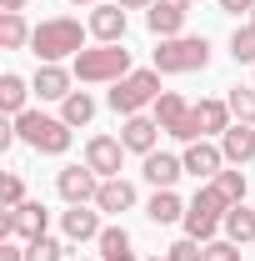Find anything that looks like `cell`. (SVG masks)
I'll return each instance as SVG.
<instances>
[{"label": "cell", "instance_id": "obj_1", "mask_svg": "<svg viewBox=\"0 0 255 261\" xmlns=\"http://www.w3.org/2000/svg\"><path fill=\"white\" fill-rule=\"evenodd\" d=\"M85 31H90V25H80V20H70V15L40 20L35 35H30V50L40 56V65H60L65 56H80V50H85Z\"/></svg>", "mask_w": 255, "mask_h": 261}, {"label": "cell", "instance_id": "obj_2", "mask_svg": "<svg viewBox=\"0 0 255 261\" xmlns=\"http://www.w3.org/2000/svg\"><path fill=\"white\" fill-rule=\"evenodd\" d=\"M210 65V40L205 35H170L155 45V70L160 75H190Z\"/></svg>", "mask_w": 255, "mask_h": 261}, {"label": "cell", "instance_id": "obj_3", "mask_svg": "<svg viewBox=\"0 0 255 261\" xmlns=\"http://www.w3.org/2000/svg\"><path fill=\"white\" fill-rule=\"evenodd\" d=\"M130 70H135V65H130L125 45H95V50H80V56H75V75H80L85 86H105V81L115 86V81H125Z\"/></svg>", "mask_w": 255, "mask_h": 261}, {"label": "cell", "instance_id": "obj_4", "mask_svg": "<svg viewBox=\"0 0 255 261\" xmlns=\"http://www.w3.org/2000/svg\"><path fill=\"white\" fill-rule=\"evenodd\" d=\"M15 136L35 146L40 156H65L70 151V126L55 121V116H40V111H20L15 116Z\"/></svg>", "mask_w": 255, "mask_h": 261}, {"label": "cell", "instance_id": "obj_5", "mask_svg": "<svg viewBox=\"0 0 255 261\" xmlns=\"http://www.w3.org/2000/svg\"><path fill=\"white\" fill-rule=\"evenodd\" d=\"M155 100H160V70H130L125 81L110 86V106H115L120 116H140V111L155 106Z\"/></svg>", "mask_w": 255, "mask_h": 261}, {"label": "cell", "instance_id": "obj_6", "mask_svg": "<svg viewBox=\"0 0 255 261\" xmlns=\"http://www.w3.org/2000/svg\"><path fill=\"white\" fill-rule=\"evenodd\" d=\"M225 211H230V201H225L215 186H200L195 201L185 206V236H195V241H215V226L225 221Z\"/></svg>", "mask_w": 255, "mask_h": 261}, {"label": "cell", "instance_id": "obj_7", "mask_svg": "<svg viewBox=\"0 0 255 261\" xmlns=\"http://www.w3.org/2000/svg\"><path fill=\"white\" fill-rule=\"evenodd\" d=\"M155 121L165 136H175V141H200V121H195V106H185V96H175V91H160L155 100Z\"/></svg>", "mask_w": 255, "mask_h": 261}, {"label": "cell", "instance_id": "obj_8", "mask_svg": "<svg viewBox=\"0 0 255 261\" xmlns=\"http://www.w3.org/2000/svg\"><path fill=\"white\" fill-rule=\"evenodd\" d=\"M45 221H50V211L40 206V201H25V206H15V211H5L0 216V236L5 241H40L45 236Z\"/></svg>", "mask_w": 255, "mask_h": 261}, {"label": "cell", "instance_id": "obj_9", "mask_svg": "<svg viewBox=\"0 0 255 261\" xmlns=\"http://www.w3.org/2000/svg\"><path fill=\"white\" fill-rule=\"evenodd\" d=\"M120 161H125V146H120V136H90V141H85V166L95 171L100 181L120 176Z\"/></svg>", "mask_w": 255, "mask_h": 261}, {"label": "cell", "instance_id": "obj_10", "mask_svg": "<svg viewBox=\"0 0 255 261\" xmlns=\"http://www.w3.org/2000/svg\"><path fill=\"white\" fill-rule=\"evenodd\" d=\"M55 191L70 201V206H90L100 196V176L90 171V166H65L60 176H55Z\"/></svg>", "mask_w": 255, "mask_h": 261}, {"label": "cell", "instance_id": "obj_11", "mask_svg": "<svg viewBox=\"0 0 255 261\" xmlns=\"http://www.w3.org/2000/svg\"><path fill=\"white\" fill-rule=\"evenodd\" d=\"M180 161H185V171H190L195 181H215V176L225 171V151H220V146H210V141H190Z\"/></svg>", "mask_w": 255, "mask_h": 261}, {"label": "cell", "instance_id": "obj_12", "mask_svg": "<svg viewBox=\"0 0 255 261\" xmlns=\"http://www.w3.org/2000/svg\"><path fill=\"white\" fill-rule=\"evenodd\" d=\"M90 35H95L100 45H120L125 40V10L115 0H100L95 10H90Z\"/></svg>", "mask_w": 255, "mask_h": 261}, {"label": "cell", "instance_id": "obj_13", "mask_svg": "<svg viewBox=\"0 0 255 261\" xmlns=\"http://www.w3.org/2000/svg\"><path fill=\"white\" fill-rule=\"evenodd\" d=\"M155 136H160V121H155V116H125V126H120V146L135 151V156H150V151H155Z\"/></svg>", "mask_w": 255, "mask_h": 261}, {"label": "cell", "instance_id": "obj_14", "mask_svg": "<svg viewBox=\"0 0 255 261\" xmlns=\"http://www.w3.org/2000/svg\"><path fill=\"white\" fill-rule=\"evenodd\" d=\"M180 176H185V161H180V156H165V151H150V156H145V181H150L155 191H175Z\"/></svg>", "mask_w": 255, "mask_h": 261}, {"label": "cell", "instance_id": "obj_15", "mask_svg": "<svg viewBox=\"0 0 255 261\" xmlns=\"http://www.w3.org/2000/svg\"><path fill=\"white\" fill-rule=\"evenodd\" d=\"M60 231H65V241H100V211H85V206H70L60 216Z\"/></svg>", "mask_w": 255, "mask_h": 261}, {"label": "cell", "instance_id": "obj_16", "mask_svg": "<svg viewBox=\"0 0 255 261\" xmlns=\"http://www.w3.org/2000/svg\"><path fill=\"white\" fill-rule=\"evenodd\" d=\"M220 151H225V161L230 166H245V161H255V126H235L220 136Z\"/></svg>", "mask_w": 255, "mask_h": 261}, {"label": "cell", "instance_id": "obj_17", "mask_svg": "<svg viewBox=\"0 0 255 261\" xmlns=\"http://www.w3.org/2000/svg\"><path fill=\"white\" fill-rule=\"evenodd\" d=\"M30 86H35L40 100H65V96H70V70H65V65H40Z\"/></svg>", "mask_w": 255, "mask_h": 261}, {"label": "cell", "instance_id": "obj_18", "mask_svg": "<svg viewBox=\"0 0 255 261\" xmlns=\"http://www.w3.org/2000/svg\"><path fill=\"white\" fill-rule=\"evenodd\" d=\"M195 121H200V136H225V130L235 126V116H230V106H225V100H200V106H195Z\"/></svg>", "mask_w": 255, "mask_h": 261}, {"label": "cell", "instance_id": "obj_19", "mask_svg": "<svg viewBox=\"0 0 255 261\" xmlns=\"http://www.w3.org/2000/svg\"><path fill=\"white\" fill-rule=\"evenodd\" d=\"M135 206V186L120 181V176H110V181H100V196H95V211H130Z\"/></svg>", "mask_w": 255, "mask_h": 261}, {"label": "cell", "instance_id": "obj_20", "mask_svg": "<svg viewBox=\"0 0 255 261\" xmlns=\"http://www.w3.org/2000/svg\"><path fill=\"white\" fill-rule=\"evenodd\" d=\"M225 241H235V246H250L255 241V211H245V201H240V206H230V211H225Z\"/></svg>", "mask_w": 255, "mask_h": 261}, {"label": "cell", "instance_id": "obj_21", "mask_svg": "<svg viewBox=\"0 0 255 261\" xmlns=\"http://www.w3.org/2000/svg\"><path fill=\"white\" fill-rule=\"evenodd\" d=\"M145 216L155 221V226H170V221H185V201L175 191H155L150 196V206H145Z\"/></svg>", "mask_w": 255, "mask_h": 261}, {"label": "cell", "instance_id": "obj_22", "mask_svg": "<svg viewBox=\"0 0 255 261\" xmlns=\"http://www.w3.org/2000/svg\"><path fill=\"white\" fill-rule=\"evenodd\" d=\"M30 91H35V86H25V81H20L15 70H5V75H0V111L20 116V111H25V96H30Z\"/></svg>", "mask_w": 255, "mask_h": 261}, {"label": "cell", "instance_id": "obj_23", "mask_svg": "<svg viewBox=\"0 0 255 261\" xmlns=\"http://www.w3.org/2000/svg\"><path fill=\"white\" fill-rule=\"evenodd\" d=\"M100 261H135L125 226H105V231H100Z\"/></svg>", "mask_w": 255, "mask_h": 261}, {"label": "cell", "instance_id": "obj_24", "mask_svg": "<svg viewBox=\"0 0 255 261\" xmlns=\"http://www.w3.org/2000/svg\"><path fill=\"white\" fill-rule=\"evenodd\" d=\"M30 35H35V31L25 25V15H20V10H0V45H5V50H20Z\"/></svg>", "mask_w": 255, "mask_h": 261}, {"label": "cell", "instance_id": "obj_25", "mask_svg": "<svg viewBox=\"0 0 255 261\" xmlns=\"http://www.w3.org/2000/svg\"><path fill=\"white\" fill-rule=\"evenodd\" d=\"M145 25H150V35L170 40V35L185 31V15H180V10H165V5H150V10H145Z\"/></svg>", "mask_w": 255, "mask_h": 261}, {"label": "cell", "instance_id": "obj_26", "mask_svg": "<svg viewBox=\"0 0 255 261\" xmlns=\"http://www.w3.org/2000/svg\"><path fill=\"white\" fill-rule=\"evenodd\" d=\"M90 116H95V100L85 96V91H70L60 100V121L65 126H90Z\"/></svg>", "mask_w": 255, "mask_h": 261}, {"label": "cell", "instance_id": "obj_27", "mask_svg": "<svg viewBox=\"0 0 255 261\" xmlns=\"http://www.w3.org/2000/svg\"><path fill=\"white\" fill-rule=\"evenodd\" d=\"M225 106H230V116H235L240 126H255V86H235V91L225 96Z\"/></svg>", "mask_w": 255, "mask_h": 261}, {"label": "cell", "instance_id": "obj_28", "mask_svg": "<svg viewBox=\"0 0 255 261\" xmlns=\"http://www.w3.org/2000/svg\"><path fill=\"white\" fill-rule=\"evenodd\" d=\"M210 186H215V191H220L230 206H240V201H245V171H220Z\"/></svg>", "mask_w": 255, "mask_h": 261}, {"label": "cell", "instance_id": "obj_29", "mask_svg": "<svg viewBox=\"0 0 255 261\" xmlns=\"http://www.w3.org/2000/svg\"><path fill=\"white\" fill-rule=\"evenodd\" d=\"M230 56L240 65H255V25H240V31L230 35Z\"/></svg>", "mask_w": 255, "mask_h": 261}, {"label": "cell", "instance_id": "obj_30", "mask_svg": "<svg viewBox=\"0 0 255 261\" xmlns=\"http://www.w3.org/2000/svg\"><path fill=\"white\" fill-rule=\"evenodd\" d=\"M205 256V241H195V236H180L175 246H165V261H200Z\"/></svg>", "mask_w": 255, "mask_h": 261}, {"label": "cell", "instance_id": "obj_31", "mask_svg": "<svg viewBox=\"0 0 255 261\" xmlns=\"http://www.w3.org/2000/svg\"><path fill=\"white\" fill-rule=\"evenodd\" d=\"M25 261H60V241H55V236L30 241V246H25Z\"/></svg>", "mask_w": 255, "mask_h": 261}, {"label": "cell", "instance_id": "obj_32", "mask_svg": "<svg viewBox=\"0 0 255 261\" xmlns=\"http://www.w3.org/2000/svg\"><path fill=\"white\" fill-rule=\"evenodd\" d=\"M0 201H5V211L25 206V181H20V176H5V181H0Z\"/></svg>", "mask_w": 255, "mask_h": 261}, {"label": "cell", "instance_id": "obj_33", "mask_svg": "<svg viewBox=\"0 0 255 261\" xmlns=\"http://www.w3.org/2000/svg\"><path fill=\"white\" fill-rule=\"evenodd\" d=\"M200 261H240V246L235 241H205V256Z\"/></svg>", "mask_w": 255, "mask_h": 261}, {"label": "cell", "instance_id": "obj_34", "mask_svg": "<svg viewBox=\"0 0 255 261\" xmlns=\"http://www.w3.org/2000/svg\"><path fill=\"white\" fill-rule=\"evenodd\" d=\"M0 261H25V246L20 241H0Z\"/></svg>", "mask_w": 255, "mask_h": 261}, {"label": "cell", "instance_id": "obj_35", "mask_svg": "<svg viewBox=\"0 0 255 261\" xmlns=\"http://www.w3.org/2000/svg\"><path fill=\"white\" fill-rule=\"evenodd\" d=\"M220 10H230V15H250L255 0H220Z\"/></svg>", "mask_w": 255, "mask_h": 261}, {"label": "cell", "instance_id": "obj_36", "mask_svg": "<svg viewBox=\"0 0 255 261\" xmlns=\"http://www.w3.org/2000/svg\"><path fill=\"white\" fill-rule=\"evenodd\" d=\"M155 5H165V10H180V15H190V0H155Z\"/></svg>", "mask_w": 255, "mask_h": 261}, {"label": "cell", "instance_id": "obj_37", "mask_svg": "<svg viewBox=\"0 0 255 261\" xmlns=\"http://www.w3.org/2000/svg\"><path fill=\"white\" fill-rule=\"evenodd\" d=\"M115 5H120V10H150L155 0H115Z\"/></svg>", "mask_w": 255, "mask_h": 261}, {"label": "cell", "instance_id": "obj_38", "mask_svg": "<svg viewBox=\"0 0 255 261\" xmlns=\"http://www.w3.org/2000/svg\"><path fill=\"white\" fill-rule=\"evenodd\" d=\"M0 10H25V0H0Z\"/></svg>", "mask_w": 255, "mask_h": 261}, {"label": "cell", "instance_id": "obj_39", "mask_svg": "<svg viewBox=\"0 0 255 261\" xmlns=\"http://www.w3.org/2000/svg\"><path fill=\"white\" fill-rule=\"evenodd\" d=\"M70 5H100V0H70Z\"/></svg>", "mask_w": 255, "mask_h": 261}, {"label": "cell", "instance_id": "obj_40", "mask_svg": "<svg viewBox=\"0 0 255 261\" xmlns=\"http://www.w3.org/2000/svg\"><path fill=\"white\" fill-rule=\"evenodd\" d=\"M250 25H255V10H250Z\"/></svg>", "mask_w": 255, "mask_h": 261}, {"label": "cell", "instance_id": "obj_41", "mask_svg": "<svg viewBox=\"0 0 255 261\" xmlns=\"http://www.w3.org/2000/svg\"><path fill=\"white\" fill-rule=\"evenodd\" d=\"M150 261H165V256H150Z\"/></svg>", "mask_w": 255, "mask_h": 261}]
</instances>
